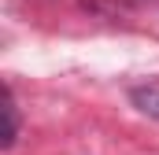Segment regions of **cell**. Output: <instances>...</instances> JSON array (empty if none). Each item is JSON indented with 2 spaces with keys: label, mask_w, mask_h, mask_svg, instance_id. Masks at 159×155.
<instances>
[{
  "label": "cell",
  "mask_w": 159,
  "mask_h": 155,
  "mask_svg": "<svg viewBox=\"0 0 159 155\" xmlns=\"http://www.w3.org/2000/svg\"><path fill=\"white\" fill-rule=\"evenodd\" d=\"M129 100H133V107L141 115H148V118L159 122V85H133L129 89Z\"/></svg>",
  "instance_id": "6da1fadb"
},
{
  "label": "cell",
  "mask_w": 159,
  "mask_h": 155,
  "mask_svg": "<svg viewBox=\"0 0 159 155\" xmlns=\"http://www.w3.org/2000/svg\"><path fill=\"white\" fill-rule=\"evenodd\" d=\"M4 118H7V129H4V148H11L19 140V107H15V96L7 92L4 96Z\"/></svg>",
  "instance_id": "7a4b0ae2"
}]
</instances>
